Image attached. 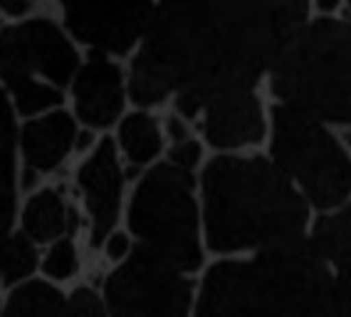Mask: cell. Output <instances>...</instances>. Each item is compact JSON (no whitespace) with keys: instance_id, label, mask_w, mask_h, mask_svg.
<instances>
[{"instance_id":"obj_1","label":"cell","mask_w":351,"mask_h":317,"mask_svg":"<svg viewBox=\"0 0 351 317\" xmlns=\"http://www.w3.org/2000/svg\"><path fill=\"white\" fill-rule=\"evenodd\" d=\"M309 18L307 3H158L129 67V102L151 112L173 102L195 119L208 102L255 89Z\"/></svg>"},{"instance_id":"obj_2","label":"cell","mask_w":351,"mask_h":317,"mask_svg":"<svg viewBox=\"0 0 351 317\" xmlns=\"http://www.w3.org/2000/svg\"><path fill=\"white\" fill-rule=\"evenodd\" d=\"M206 250L243 258L307 235L309 203L270 156L215 154L198 176Z\"/></svg>"},{"instance_id":"obj_3","label":"cell","mask_w":351,"mask_h":317,"mask_svg":"<svg viewBox=\"0 0 351 317\" xmlns=\"http://www.w3.org/2000/svg\"><path fill=\"white\" fill-rule=\"evenodd\" d=\"M193 317H339L337 283L304 235L210 263L195 290Z\"/></svg>"},{"instance_id":"obj_4","label":"cell","mask_w":351,"mask_h":317,"mask_svg":"<svg viewBox=\"0 0 351 317\" xmlns=\"http://www.w3.org/2000/svg\"><path fill=\"white\" fill-rule=\"evenodd\" d=\"M267 77L277 104L351 132V23H304Z\"/></svg>"},{"instance_id":"obj_5","label":"cell","mask_w":351,"mask_h":317,"mask_svg":"<svg viewBox=\"0 0 351 317\" xmlns=\"http://www.w3.org/2000/svg\"><path fill=\"white\" fill-rule=\"evenodd\" d=\"M126 233L136 248L186 275L206 263L198 178L158 161L134 184L124 206Z\"/></svg>"},{"instance_id":"obj_6","label":"cell","mask_w":351,"mask_h":317,"mask_svg":"<svg viewBox=\"0 0 351 317\" xmlns=\"http://www.w3.org/2000/svg\"><path fill=\"white\" fill-rule=\"evenodd\" d=\"M82 58L62 23L47 13L0 27V89L15 119L67 107V87Z\"/></svg>"},{"instance_id":"obj_7","label":"cell","mask_w":351,"mask_h":317,"mask_svg":"<svg viewBox=\"0 0 351 317\" xmlns=\"http://www.w3.org/2000/svg\"><path fill=\"white\" fill-rule=\"evenodd\" d=\"M270 158L314 209H339L351 196V158L322 121L275 104Z\"/></svg>"},{"instance_id":"obj_8","label":"cell","mask_w":351,"mask_h":317,"mask_svg":"<svg viewBox=\"0 0 351 317\" xmlns=\"http://www.w3.org/2000/svg\"><path fill=\"white\" fill-rule=\"evenodd\" d=\"M193 278L134 246V253L104 278L109 317H193Z\"/></svg>"},{"instance_id":"obj_9","label":"cell","mask_w":351,"mask_h":317,"mask_svg":"<svg viewBox=\"0 0 351 317\" xmlns=\"http://www.w3.org/2000/svg\"><path fill=\"white\" fill-rule=\"evenodd\" d=\"M154 3L121 5H62L57 20L84 55H104L119 62L132 58L146 35Z\"/></svg>"},{"instance_id":"obj_10","label":"cell","mask_w":351,"mask_h":317,"mask_svg":"<svg viewBox=\"0 0 351 317\" xmlns=\"http://www.w3.org/2000/svg\"><path fill=\"white\" fill-rule=\"evenodd\" d=\"M75 186L87 221V243L99 250L104 238L119 228L126 206V169L112 137H101L95 152L77 164Z\"/></svg>"},{"instance_id":"obj_11","label":"cell","mask_w":351,"mask_h":317,"mask_svg":"<svg viewBox=\"0 0 351 317\" xmlns=\"http://www.w3.org/2000/svg\"><path fill=\"white\" fill-rule=\"evenodd\" d=\"M129 80L124 64L104 55H84L67 87V109L80 127L104 134L129 112Z\"/></svg>"},{"instance_id":"obj_12","label":"cell","mask_w":351,"mask_h":317,"mask_svg":"<svg viewBox=\"0 0 351 317\" xmlns=\"http://www.w3.org/2000/svg\"><path fill=\"white\" fill-rule=\"evenodd\" d=\"M77 132L80 124L67 107L18 121L15 149L20 198L38 191L45 176H52L67 164V158L75 154Z\"/></svg>"},{"instance_id":"obj_13","label":"cell","mask_w":351,"mask_h":317,"mask_svg":"<svg viewBox=\"0 0 351 317\" xmlns=\"http://www.w3.org/2000/svg\"><path fill=\"white\" fill-rule=\"evenodd\" d=\"M201 137L218 154H240L267 137V115L255 89H235L208 102L195 117Z\"/></svg>"},{"instance_id":"obj_14","label":"cell","mask_w":351,"mask_h":317,"mask_svg":"<svg viewBox=\"0 0 351 317\" xmlns=\"http://www.w3.org/2000/svg\"><path fill=\"white\" fill-rule=\"evenodd\" d=\"M15 228L38 248H47L62 238H77L80 213L62 186L43 184L38 191L20 198Z\"/></svg>"},{"instance_id":"obj_15","label":"cell","mask_w":351,"mask_h":317,"mask_svg":"<svg viewBox=\"0 0 351 317\" xmlns=\"http://www.w3.org/2000/svg\"><path fill=\"white\" fill-rule=\"evenodd\" d=\"M114 146L121 156V164L141 169V174L156 166L166 154V137L156 117L146 109H129L114 127Z\"/></svg>"},{"instance_id":"obj_16","label":"cell","mask_w":351,"mask_h":317,"mask_svg":"<svg viewBox=\"0 0 351 317\" xmlns=\"http://www.w3.org/2000/svg\"><path fill=\"white\" fill-rule=\"evenodd\" d=\"M18 119L13 117L8 99L0 89V253L15 231L20 206L18 189V149H15Z\"/></svg>"},{"instance_id":"obj_17","label":"cell","mask_w":351,"mask_h":317,"mask_svg":"<svg viewBox=\"0 0 351 317\" xmlns=\"http://www.w3.org/2000/svg\"><path fill=\"white\" fill-rule=\"evenodd\" d=\"M3 317H72L67 292L38 278L5 292Z\"/></svg>"},{"instance_id":"obj_18","label":"cell","mask_w":351,"mask_h":317,"mask_svg":"<svg viewBox=\"0 0 351 317\" xmlns=\"http://www.w3.org/2000/svg\"><path fill=\"white\" fill-rule=\"evenodd\" d=\"M307 238L329 268H337V273L351 270V203L319 218Z\"/></svg>"},{"instance_id":"obj_19","label":"cell","mask_w":351,"mask_h":317,"mask_svg":"<svg viewBox=\"0 0 351 317\" xmlns=\"http://www.w3.org/2000/svg\"><path fill=\"white\" fill-rule=\"evenodd\" d=\"M40 258H43V248H38L15 228L0 253V290L10 292L30 280H38Z\"/></svg>"},{"instance_id":"obj_20","label":"cell","mask_w":351,"mask_h":317,"mask_svg":"<svg viewBox=\"0 0 351 317\" xmlns=\"http://www.w3.org/2000/svg\"><path fill=\"white\" fill-rule=\"evenodd\" d=\"M82 268V253L77 246V238H62V241L52 243L43 248V258H40V278L52 283V285L62 287L69 280H75Z\"/></svg>"},{"instance_id":"obj_21","label":"cell","mask_w":351,"mask_h":317,"mask_svg":"<svg viewBox=\"0 0 351 317\" xmlns=\"http://www.w3.org/2000/svg\"><path fill=\"white\" fill-rule=\"evenodd\" d=\"M67 305L72 317H109L104 292L95 285H75L67 290Z\"/></svg>"},{"instance_id":"obj_22","label":"cell","mask_w":351,"mask_h":317,"mask_svg":"<svg viewBox=\"0 0 351 317\" xmlns=\"http://www.w3.org/2000/svg\"><path fill=\"white\" fill-rule=\"evenodd\" d=\"M163 161L186 174H193L195 169H203V141L195 139V137H189V139L169 144Z\"/></svg>"},{"instance_id":"obj_23","label":"cell","mask_w":351,"mask_h":317,"mask_svg":"<svg viewBox=\"0 0 351 317\" xmlns=\"http://www.w3.org/2000/svg\"><path fill=\"white\" fill-rule=\"evenodd\" d=\"M134 246H136V243H134L132 235L126 233V228H117L104 238V243L99 246V250L114 268V266H119V263H124V260L134 253Z\"/></svg>"},{"instance_id":"obj_24","label":"cell","mask_w":351,"mask_h":317,"mask_svg":"<svg viewBox=\"0 0 351 317\" xmlns=\"http://www.w3.org/2000/svg\"><path fill=\"white\" fill-rule=\"evenodd\" d=\"M40 13H45L40 3H27V0H0V20H3V25L23 23V20H30Z\"/></svg>"},{"instance_id":"obj_25","label":"cell","mask_w":351,"mask_h":317,"mask_svg":"<svg viewBox=\"0 0 351 317\" xmlns=\"http://www.w3.org/2000/svg\"><path fill=\"white\" fill-rule=\"evenodd\" d=\"M337 283V305H339V317H351V270L334 275Z\"/></svg>"},{"instance_id":"obj_26","label":"cell","mask_w":351,"mask_h":317,"mask_svg":"<svg viewBox=\"0 0 351 317\" xmlns=\"http://www.w3.org/2000/svg\"><path fill=\"white\" fill-rule=\"evenodd\" d=\"M163 127V137L169 139V144H176V141H183L189 139V137H193L189 129V119H183L181 115H169V119H166V124H161Z\"/></svg>"},{"instance_id":"obj_27","label":"cell","mask_w":351,"mask_h":317,"mask_svg":"<svg viewBox=\"0 0 351 317\" xmlns=\"http://www.w3.org/2000/svg\"><path fill=\"white\" fill-rule=\"evenodd\" d=\"M99 139H101V134L92 132V129L80 127V132H77V139H75V154H80V158L89 156V154L97 149Z\"/></svg>"},{"instance_id":"obj_28","label":"cell","mask_w":351,"mask_h":317,"mask_svg":"<svg viewBox=\"0 0 351 317\" xmlns=\"http://www.w3.org/2000/svg\"><path fill=\"white\" fill-rule=\"evenodd\" d=\"M3 310H5V292L0 290V317H3Z\"/></svg>"},{"instance_id":"obj_29","label":"cell","mask_w":351,"mask_h":317,"mask_svg":"<svg viewBox=\"0 0 351 317\" xmlns=\"http://www.w3.org/2000/svg\"><path fill=\"white\" fill-rule=\"evenodd\" d=\"M346 10H349V15H351V3H349V5H346Z\"/></svg>"},{"instance_id":"obj_30","label":"cell","mask_w":351,"mask_h":317,"mask_svg":"<svg viewBox=\"0 0 351 317\" xmlns=\"http://www.w3.org/2000/svg\"><path fill=\"white\" fill-rule=\"evenodd\" d=\"M0 27H3V20H0Z\"/></svg>"}]
</instances>
